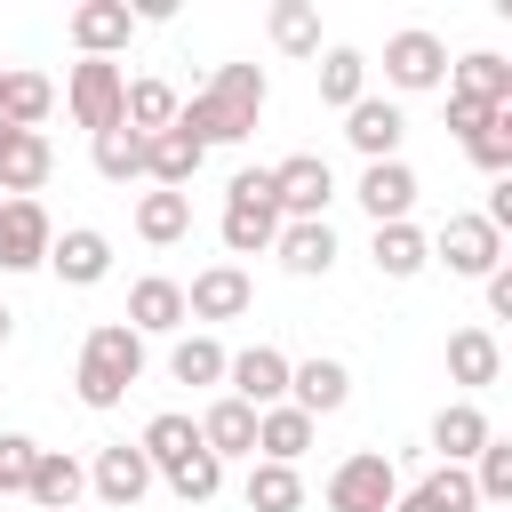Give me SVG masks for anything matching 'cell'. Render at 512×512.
I'll list each match as a JSON object with an SVG mask.
<instances>
[{"label": "cell", "mask_w": 512, "mask_h": 512, "mask_svg": "<svg viewBox=\"0 0 512 512\" xmlns=\"http://www.w3.org/2000/svg\"><path fill=\"white\" fill-rule=\"evenodd\" d=\"M48 240H56V224H48L40 200H0V272L48 264Z\"/></svg>", "instance_id": "cell-10"}, {"label": "cell", "mask_w": 512, "mask_h": 512, "mask_svg": "<svg viewBox=\"0 0 512 512\" xmlns=\"http://www.w3.org/2000/svg\"><path fill=\"white\" fill-rule=\"evenodd\" d=\"M488 120H496V112H480V104H464V96H448V128H456V136H480Z\"/></svg>", "instance_id": "cell-43"}, {"label": "cell", "mask_w": 512, "mask_h": 512, "mask_svg": "<svg viewBox=\"0 0 512 512\" xmlns=\"http://www.w3.org/2000/svg\"><path fill=\"white\" fill-rule=\"evenodd\" d=\"M120 128H136V136L176 128V88H168V80H128V96H120Z\"/></svg>", "instance_id": "cell-30"}, {"label": "cell", "mask_w": 512, "mask_h": 512, "mask_svg": "<svg viewBox=\"0 0 512 512\" xmlns=\"http://www.w3.org/2000/svg\"><path fill=\"white\" fill-rule=\"evenodd\" d=\"M384 80L408 88V96L440 88V80H448V40H440V32H416V24L392 32V40H384Z\"/></svg>", "instance_id": "cell-8"}, {"label": "cell", "mask_w": 512, "mask_h": 512, "mask_svg": "<svg viewBox=\"0 0 512 512\" xmlns=\"http://www.w3.org/2000/svg\"><path fill=\"white\" fill-rule=\"evenodd\" d=\"M424 248H432V256H440L456 280H488V272L504 264V232H496L488 216H448V224H440Z\"/></svg>", "instance_id": "cell-6"}, {"label": "cell", "mask_w": 512, "mask_h": 512, "mask_svg": "<svg viewBox=\"0 0 512 512\" xmlns=\"http://www.w3.org/2000/svg\"><path fill=\"white\" fill-rule=\"evenodd\" d=\"M136 448H144V464H152V472H168V464H184V456L200 448V424L168 408V416H152V424H144V440H136Z\"/></svg>", "instance_id": "cell-33"}, {"label": "cell", "mask_w": 512, "mask_h": 512, "mask_svg": "<svg viewBox=\"0 0 512 512\" xmlns=\"http://www.w3.org/2000/svg\"><path fill=\"white\" fill-rule=\"evenodd\" d=\"M48 168H56L48 136H40V128H8V120H0V192H8V200H32V192L48 184Z\"/></svg>", "instance_id": "cell-12"}, {"label": "cell", "mask_w": 512, "mask_h": 512, "mask_svg": "<svg viewBox=\"0 0 512 512\" xmlns=\"http://www.w3.org/2000/svg\"><path fill=\"white\" fill-rule=\"evenodd\" d=\"M48 272H56L64 288H96V280L112 272V240H104L96 224H64V232L48 240Z\"/></svg>", "instance_id": "cell-11"}, {"label": "cell", "mask_w": 512, "mask_h": 512, "mask_svg": "<svg viewBox=\"0 0 512 512\" xmlns=\"http://www.w3.org/2000/svg\"><path fill=\"white\" fill-rule=\"evenodd\" d=\"M272 48L280 56H320V8L312 0H272Z\"/></svg>", "instance_id": "cell-34"}, {"label": "cell", "mask_w": 512, "mask_h": 512, "mask_svg": "<svg viewBox=\"0 0 512 512\" xmlns=\"http://www.w3.org/2000/svg\"><path fill=\"white\" fill-rule=\"evenodd\" d=\"M32 464H40V440H24V432H0V496H24Z\"/></svg>", "instance_id": "cell-42"}, {"label": "cell", "mask_w": 512, "mask_h": 512, "mask_svg": "<svg viewBox=\"0 0 512 512\" xmlns=\"http://www.w3.org/2000/svg\"><path fill=\"white\" fill-rule=\"evenodd\" d=\"M128 328H136V336H168V328H184V288L160 280V272L136 280V288H128Z\"/></svg>", "instance_id": "cell-25"}, {"label": "cell", "mask_w": 512, "mask_h": 512, "mask_svg": "<svg viewBox=\"0 0 512 512\" xmlns=\"http://www.w3.org/2000/svg\"><path fill=\"white\" fill-rule=\"evenodd\" d=\"M488 440H496V432H488V416H480L472 400H448V408L432 416V448H440V464H472Z\"/></svg>", "instance_id": "cell-23"}, {"label": "cell", "mask_w": 512, "mask_h": 512, "mask_svg": "<svg viewBox=\"0 0 512 512\" xmlns=\"http://www.w3.org/2000/svg\"><path fill=\"white\" fill-rule=\"evenodd\" d=\"M56 112V88L40 80V72H8V88H0V120L8 128H40Z\"/></svg>", "instance_id": "cell-35"}, {"label": "cell", "mask_w": 512, "mask_h": 512, "mask_svg": "<svg viewBox=\"0 0 512 512\" xmlns=\"http://www.w3.org/2000/svg\"><path fill=\"white\" fill-rule=\"evenodd\" d=\"M288 392H296L288 408H304V416L320 424V416H336V408L352 400V368L328 360V352H320V360H288Z\"/></svg>", "instance_id": "cell-14"}, {"label": "cell", "mask_w": 512, "mask_h": 512, "mask_svg": "<svg viewBox=\"0 0 512 512\" xmlns=\"http://www.w3.org/2000/svg\"><path fill=\"white\" fill-rule=\"evenodd\" d=\"M488 312H496V320H512V264H496V272H488Z\"/></svg>", "instance_id": "cell-44"}, {"label": "cell", "mask_w": 512, "mask_h": 512, "mask_svg": "<svg viewBox=\"0 0 512 512\" xmlns=\"http://www.w3.org/2000/svg\"><path fill=\"white\" fill-rule=\"evenodd\" d=\"M448 376L472 384V392L496 384V376H504V344H496L488 328H456V336H448Z\"/></svg>", "instance_id": "cell-27"}, {"label": "cell", "mask_w": 512, "mask_h": 512, "mask_svg": "<svg viewBox=\"0 0 512 512\" xmlns=\"http://www.w3.org/2000/svg\"><path fill=\"white\" fill-rule=\"evenodd\" d=\"M472 496L480 504H512V440H488L472 456Z\"/></svg>", "instance_id": "cell-40"}, {"label": "cell", "mask_w": 512, "mask_h": 512, "mask_svg": "<svg viewBox=\"0 0 512 512\" xmlns=\"http://www.w3.org/2000/svg\"><path fill=\"white\" fill-rule=\"evenodd\" d=\"M8 336H16V312H8V304H0V344H8Z\"/></svg>", "instance_id": "cell-45"}, {"label": "cell", "mask_w": 512, "mask_h": 512, "mask_svg": "<svg viewBox=\"0 0 512 512\" xmlns=\"http://www.w3.org/2000/svg\"><path fill=\"white\" fill-rule=\"evenodd\" d=\"M272 256H280L296 280H320V272L336 264V232H328V216H312V224H280Z\"/></svg>", "instance_id": "cell-22"}, {"label": "cell", "mask_w": 512, "mask_h": 512, "mask_svg": "<svg viewBox=\"0 0 512 512\" xmlns=\"http://www.w3.org/2000/svg\"><path fill=\"white\" fill-rule=\"evenodd\" d=\"M256 112H264V72H256V64H216V80H208L192 104H176V128L208 152V144L256 136Z\"/></svg>", "instance_id": "cell-1"}, {"label": "cell", "mask_w": 512, "mask_h": 512, "mask_svg": "<svg viewBox=\"0 0 512 512\" xmlns=\"http://www.w3.org/2000/svg\"><path fill=\"white\" fill-rule=\"evenodd\" d=\"M128 32H136V8H128V0H80V8H72L80 56H112V48H128Z\"/></svg>", "instance_id": "cell-19"}, {"label": "cell", "mask_w": 512, "mask_h": 512, "mask_svg": "<svg viewBox=\"0 0 512 512\" xmlns=\"http://www.w3.org/2000/svg\"><path fill=\"white\" fill-rule=\"evenodd\" d=\"M256 448H264V464H296V456L312 448V416L288 408V400L264 408V416H256Z\"/></svg>", "instance_id": "cell-29"}, {"label": "cell", "mask_w": 512, "mask_h": 512, "mask_svg": "<svg viewBox=\"0 0 512 512\" xmlns=\"http://www.w3.org/2000/svg\"><path fill=\"white\" fill-rule=\"evenodd\" d=\"M136 232H144L152 248L184 240V232H192V192H160V184H152V192L136 200Z\"/></svg>", "instance_id": "cell-31"}, {"label": "cell", "mask_w": 512, "mask_h": 512, "mask_svg": "<svg viewBox=\"0 0 512 512\" xmlns=\"http://www.w3.org/2000/svg\"><path fill=\"white\" fill-rule=\"evenodd\" d=\"M200 448H208L216 464H224V456H256V408H240V400L224 392V400L200 416Z\"/></svg>", "instance_id": "cell-26"}, {"label": "cell", "mask_w": 512, "mask_h": 512, "mask_svg": "<svg viewBox=\"0 0 512 512\" xmlns=\"http://www.w3.org/2000/svg\"><path fill=\"white\" fill-rule=\"evenodd\" d=\"M360 96H368V56H360V48H328V56H320V104L352 112Z\"/></svg>", "instance_id": "cell-32"}, {"label": "cell", "mask_w": 512, "mask_h": 512, "mask_svg": "<svg viewBox=\"0 0 512 512\" xmlns=\"http://www.w3.org/2000/svg\"><path fill=\"white\" fill-rule=\"evenodd\" d=\"M224 344L216 336H176V352H168V376L176 384H224Z\"/></svg>", "instance_id": "cell-37"}, {"label": "cell", "mask_w": 512, "mask_h": 512, "mask_svg": "<svg viewBox=\"0 0 512 512\" xmlns=\"http://www.w3.org/2000/svg\"><path fill=\"white\" fill-rule=\"evenodd\" d=\"M224 248L232 256H256V248H272L280 240V200H272V168H240L232 176V192H224Z\"/></svg>", "instance_id": "cell-3"}, {"label": "cell", "mask_w": 512, "mask_h": 512, "mask_svg": "<svg viewBox=\"0 0 512 512\" xmlns=\"http://www.w3.org/2000/svg\"><path fill=\"white\" fill-rule=\"evenodd\" d=\"M160 480H168V488H176V496H184V504H208V496H216V488H224V464H216V456H208V448H192V456H184V464H168V472H160Z\"/></svg>", "instance_id": "cell-39"}, {"label": "cell", "mask_w": 512, "mask_h": 512, "mask_svg": "<svg viewBox=\"0 0 512 512\" xmlns=\"http://www.w3.org/2000/svg\"><path fill=\"white\" fill-rule=\"evenodd\" d=\"M272 200H280L288 224H312V216L336 200V168H328L320 152H288V160L272 168Z\"/></svg>", "instance_id": "cell-7"}, {"label": "cell", "mask_w": 512, "mask_h": 512, "mask_svg": "<svg viewBox=\"0 0 512 512\" xmlns=\"http://www.w3.org/2000/svg\"><path fill=\"white\" fill-rule=\"evenodd\" d=\"M352 200H360L376 224H408V208H416V168H408V160H368Z\"/></svg>", "instance_id": "cell-16"}, {"label": "cell", "mask_w": 512, "mask_h": 512, "mask_svg": "<svg viewBox=\"0 0 512 512\" xmlns=\"http://www.w3.org/2000/svg\"><path fill=\"white\" fill-rule=\"evenodd\" d=\"M368 256H376V272H384V280H416V272L432 264V248H424V232H416V224H376Z\"/></svg>", "instance_id": "cell-28"}, {"label": "cell", "mask_w": 512, "mask_h": 512, "mask_svg": "<svg viewBox=\"0 0 512 512\" xmlns=\"http://www.w3.org/2000/svg\"><path fill=\"white\" fill-rule=\"evenodd\" d=\"M200 160H208V152H200L184 128H160V136H144V176H152L160 192H184V184L200 176Z\"/></svg>", "instance_id": "cell-21"}, {"label": "cell", "mask_w": 512, "mask_h": 512, "mask_svg": "<svg viewBox=\"0 0 512 512\" xmlns=\"http://www.w3.org/2000/svg\"><path fill=\"white\" fill-rule=\"evenodd\" d=\"M136 376H144V336H136L128 320H96L88 344H80V368H72L80 408H120Z\"/></svg>", "instance_id": "cell-2"}, {"label": "cell", "mask_w": 512, "mask_h": 512, "mask_svg": "<svg viewBox=\"0 0 512 512\" xmlns=\"http://www.w3.org/2000/svg\"><path fill=\"white\" fill-rule=\"evenodd\" d=\"M88 488L112 504V512H128L144 488H152V464H144V448H128V440H112L96 464H88Z\"/></svg>", "instance_id": "cell-18"}, {"label": "cell", "mask_w": 512, "mask_h": 512, "mask_svg": "<svg viewBox=\"0 0 512 512\" xmlns=\"http://www.w3.org/2000/svg\"><path fill=\"white\" fill-rule=\"evenodd\" d=\"M256 304V280L240 272V264H208V272H192V288H184V312L192 320H240Z\"/></svg>", "instance_id": "cell-13"}, {"label": "cell", "mask_w": 512, "mask_h": 512, "mask_svg": "<svg viewBox=\"0 0 512 512\" xmlns=\"http://www.w3.org/2000/svg\"><path fill=\"white\" fill-rule=\"evenodd\" d=\"M392 496H400V472L384 448H360L328 472V512H392Z\"/></svg>", "instance_id": "cell-4"}, {"label": "cell", "mask_w": 512, "mask_h": 512, "mask_svg": "<svg viewBox=\"0 0 512 512\" xmlns=\"http://www.w3.org/2000/svg\"><path fill=\"white\" fill-rule=\"evenodd\" d=\"M224 384H232V400L240 408H280L288 400V352H272V344H248V352H232L224 360Z\"/></svg>", "instance_id": "cell-9"}, {"label": "cell", "mask_w": 512, "mask_h": 512, "mask_svg": "<svg viewBox=\"0 0 512 512\" xmlns=\"http://www.w3.org/2000/svg\"><path fill=\"white\" fill-rule=\"evenodd\" d=\"M96 176H104V184L144 176V136H136V128H104V136H96Z\"/></svg>", "instance_id": "cell-38"}, {"label": "cell", "mask_w": 512, "mask_h": 512, "mask_svg": "<svg viewBox=\"0 0 512 512\" xmlns=\"http://www.w3.org/2000/svg\"><path fill=\"white\" fill-rule=\"evenodd\" d=\"M248 512H304L296 464H248Z\"/></svg>", "instance_id": "cell-36"}, {"label": "cell", "mask_w": 512, "mask_h": 512, "mask_svg": "<svg viewBox=\"0 0 512 512\" xmlns=\"http://www.w3.org/2000/svg\"><path fill=\"white\" fill-rule=\"evenodd\" d=\"M80 488H88V464H80V456H64V448H40V464H32V480H24V496H32L40 512H72V504H80Z\"/></svg>", "instance_id": "cell-20"}, {"label": "cell", "mask_w": 512, "mask_h": 512, "mask_svg": "<svg viewBox=\"0 0 512 512\" xmlns=\"http://www.w3.org/2000/svg\"><path fill=\"white\" fill-rule=\"evenodd\" d=\"M448 96H464V104H480V112H512V64L496 56V48H472V56H456L448 64Z\"/></svg>", "instance_id": "cell-15"}, {"label": "cell", "mask_w": 512, "mask_h": 512, "mask_svg": "<svg viewBox=\"0 0 512 512\" xmlns=\"http://www.w3.org/2000/svg\"><path fill=\"white\" fill-rule=\"evenodd\" d=\"M120 96H128V72H120L112 56H80V64H72V88H64V104H72V120H80L88 136L120 128Z\"/></svg>", "instance_id": "cell-5"}, {"label": "cell", "mask_w": 512, "mask_h": 512, "mask_svg": "<svg viewBox=\"0 0 512 512\" xmlns=\"http://www.w3.org/2000/svg\"><path fill=\"white\" fill-rule=\"evenodd\" d=\"M464 152H472V168H488V176H512V112H496L480 136H464Z\"/></svg>", "instance_id": "cell-41"}, {"label": "cell", "mask_w": 512, "mask_h": 512, "mask_svg": "<svg viewBox=\"0 0 512 512\" xmlns=\"http://www.w3.org/2000/svg\"><path fill=\"white\" fill-rule=\"evenodd\" d=\"M344 136H352V152H360V160H400V136H408V120H400V104H384V96H360V104L344 112Z\"/></svg>", "instance_id": "cell-17"}, {"label": "cell", "mask_w": 512, "mask_h": 512, "mask_svg": "<svg viewBox=\"0 0 512 512\" xmlns=\"http://www.w3.org/2000/svg\"><path fill=\"white\" fill-rule=\"evenodd\" d=\"M480 496H472V472L464 464H440V472H424L416 488H400L392 496V512H472Z\"/></svg>", "instance_id": "cell-24"}]
</instances>
